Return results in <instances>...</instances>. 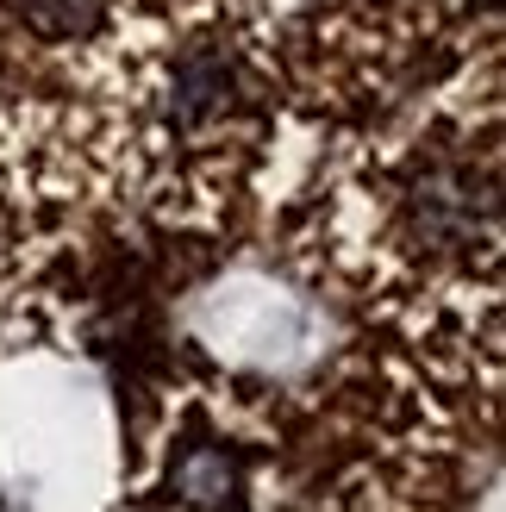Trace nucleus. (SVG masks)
<instances>
[{
	"instance_id": "f257e3e1",
	"label": "nucleus",
	"mask_w": 506,
	"mask_h": 512,
	"mask_svg": "<svg viewBox=\"0 0 506 512\" xmlns=\"http://www.w3.org/2000/svg\"><path fill=\"white\" fill-rule=\"evenodd\" d=\"M244 481H250V450L219 438H188L169 463V494L194 512H250Z\"/></svg>"
},
{
	"instance_id": "20e7f679",
	"label": "nucleus",
	"mask_w": 506,
	"mask_h": 512,
	"mask_svg": "<svg viewBox=\"0 0 506 512\" xmlns=\"http://www.w3.org/2000/svg\"><path fill=\"white\" fill-rule=\"evenodd\" d=\"M19 19L38 38H94L107 25V0H19Z\"/></svg>"
},
{
	"instance_id": "f03ea898",
	"label": "nucleus",
	"mask_w": 506,
	"mask_h": 512,
	"mask_svg": "<svg viewBox=\"0 0 506 512\" xmlns=\"http://www.w3.org/2000/svg\"><path fill=\"white\" fill-rule=\"evenodd\" d=\"M413 225L432 244H469L475 225H494V194L469 169H432L413 188Z\"/></svg>"
},
{
	"instance_id": "7ed1b4c3",
	"label": "nucleus",
	"mask_w": 506,
	"mask_h": 512,
	"mask_svg": "<svg viewBox=\"0 0 506 512\" xmlns=\"http://www.w3.org/2000/svg\"><path fill=\"white\" fill-rule=\"evenodd\" d=\"M232 57L213 44H188L182 57H175V82H169V125L175 132H200L207 119H219L232 107Z\"/></svg>"
}]
</instances>
